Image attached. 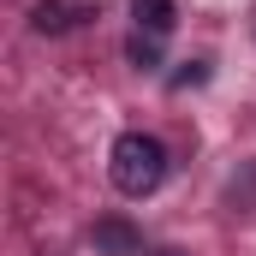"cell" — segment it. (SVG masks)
<instances>
[{
	"mask_svg": "<svg viewBox=\"0 0 256 256\" xmlns=\"http://www.w3.org/2000/svg\"><path fill=\"white\" fill-rule=\"evenodd\" d=\"M108 173H114V185L126 196H149L167 179V149H161L149 131H126V137L114 143V155H108Z\"/></svg>",
	"mask_w": 256,
	"mask_h": 256,
	"instance_id": "1",
	"label": "cell"
},
{
	"mask_svg": "<svg viewBox=\"0 0 256 256\" xmlns=\"http://www.w3.org/2000/svg\"><path fill=\"white\" fill-rule=\"evenodd\" d=\"M72 18H78V12H72L66 0H36V12H30V24H36L42 36H60V30H72Z\"/></svg>",
	"mask_w": 256,
	"mask_h": 256,
	"instance_id": "4",
	"label": "cell"
},
{
	"mask_svg": "<svg viewBox=\"0 0 256 256\" xmlns=\"http://www.w3.org/2000/svg\"><path fill=\"white\" fill-rule=\"evenodd\" d=\"M126 54H131V66H143V72H149V66L161 60V36H149V30H137V36L126 42Z\"/></svg>",
	"mask_w": 256,
	"mask_h": 256,
	"instance_id": "5",
	"label": "cell"
},
{
	"mask_svg": "<svg viewBox=\"0 0 256 256\" xmlns=\"http://www.w3.org/2000/svg\"><path fill=\"white\" fill-rule=\"evenodd\" d=\"M131 12H137V30H149V36H167L179 24V6L173 0H131Z\"/></svg>",
	"mask_w": 256,
	"mask_h": 256,
	"instance_id": "3",
	"label": "cell"
},
{
	"mask_svg": "<svg viewBox=\"0 0 256 256\" xmlns=\"http://www.w3.org/2000/svg\"><path fill=\"white\" fill-rule=\"evenodd\" d=\"M202 78H208V60H191L185 72H173V90H196Z\"/></svg>",
	"mask_w": 256,
	"mask_h": 256,
	"instance_id": "6",
	"label": "cell"
},
{
	"mask_svg": "<svg viewBox=\"0 0 256 256\" xmlns=\"http://www.w3.org/2000/svg\"><path fill=\"white\" fill-rule=\"evenodd\" d=\"M137 226H126V220H96V250L102 256H137Z\"/></svg>",
	"mask_w": 256,
	"mask_h": 256,
	"instance_id": "2",
	"label": "cell"
},
{
	"mask_svg": "<svg viewBox=\"0 0 256 256\" xmlns=\"http://www.w3.org/2000/svg\"><path fill=\"white\" fill-rule=\"evenodd\" d=\"M167 256H173V250H167Z\"/></svg>",
	"mask_w": 256,
	"mask_h": 256,
	"instance_id": "7",
	"label": "cell"
}]
</instances>
